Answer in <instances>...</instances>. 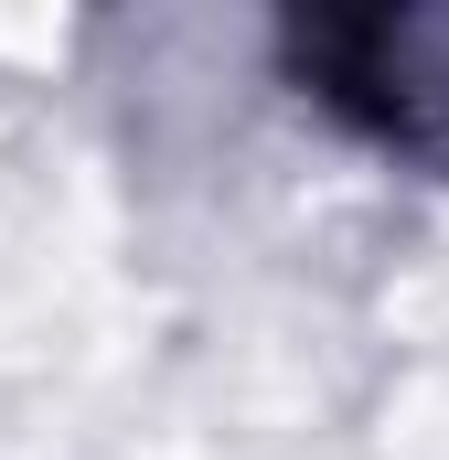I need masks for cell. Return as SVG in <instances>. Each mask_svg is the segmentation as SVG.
Wrapping results in <instances>:
<instances>
[{
  "label": "cell",
  "instance_id": "1",
  "mask_svg": "<svg viewBox=\"0 0 449 460\" xmlns=\"http://www.w3.org/2000/svg\"><path fill=\"white\" fill-rule=\"evenodd\" d=\"M300 75L385 150H449V11H321L289 32Z\"/></svg>",
  "mask_w": 449,
  "mask_h": 460
}]
</instances>
